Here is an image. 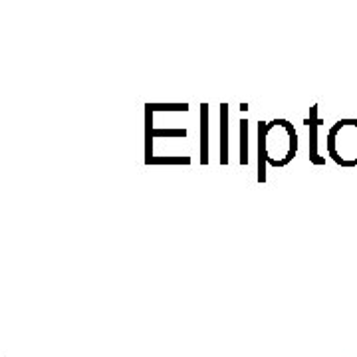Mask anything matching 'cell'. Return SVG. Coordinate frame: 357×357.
Returning <instances> with one entry per match:
<instances>
[{"mask_svg":"<svg viewBox=\"0 0 357 357\" xmlns=\"http://www.w3.org/2000/svg\"><path fill=\"white\" fill-rule=\"evenodd\" d=\"M248 163V121L241 119V165Z\"/></svg>","mask_w":357,"mask_h":357,"instance_id":"cell-6","label":"cell"},{"mask_svg":"<svg viewBox=\"0 0 357 357\" xmlns=\"http://www.w3.org/2000/svg\"><path fill=\"white\" fill-rule=\"evenodd\" d=\"M298 151V135L286 119L258 123V181H266V163L284 167L292 161Z\"/></svg>","mask_w":357,"mask_h":357,"instance_id":"cell-1","label":"cell"},{"mask_svg":"<svg viewBox=\"0 0 357 357\" xmlns=\"http://www.w3.org/2000/svg\"><path fill=\"white\" fill-rule=\"evenodd\" d=\"M325 149L341 167H357V119H340L327 131Z\"/></svg>","mask_w":357,"mask_h":357,"instance_id":"cell-2","label":"cell"},{"mask_svg":"<svg viewBox=\"0 0 357 357\" xmlns=\"http://www.w3.org/2000/svg\"><path fill=\"white\" fill-rule=\"evenodd\" d=\"M322 119L318 117V105H314L312 108V112H309V117L306 119V125L309 127V161L316 163V165H322L325 159L320 157V153H318V130L322 127Z\"/></svg>","mask_w":357,"mask_h":357,"instance_id":"cell-3","label":"cell"},{"mask_svg":"<svg viewBox=\"0 0 357 357\" xmlns=\"http://www.w3.org/2000/svg\"><path fill=\"white\" fill-rule=\"evenodd\" d=\"M221 163L228 165V105H221Z\"/></svg>","mask_w":357,"mask_h":357,"instance_id":"cell-4","label":"cell"},{"mask_svg":"<svg viewBox=\"0 0 357 357\" xmlns=\"http://www.w3.org/2000/svg\"><path fill=\"white\" fill-rule=\"evenodd\" d=\"M207 119H209V105H201V163H207V137H209V123H207Z\"/></svg>","mask_w":357,"mask_h":357,"instance_id":"cell-5","label":"cell"}]
</instances>
